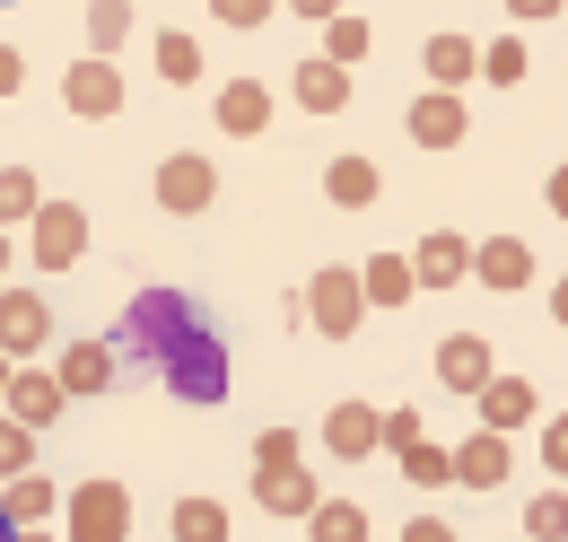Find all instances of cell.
<instances>
[{
	"instance_id": "13",
	"label": "cell",
	"mask_w": 568,
	"mask_h": 542,
	"mask_svg": "<svg viewBox=\"0 0 568 542\" xmlns=\"http://www.w3.org/2000/svg\"><path fill=\"white\" fill-rule=\"evenodd\" d=\"M0 403H9V420H18V429H53L71 394H62V377H53V368H18Z\"/></svg>"
},
{
	"instance_id": "37",
	"label": "cell",
	"mask_w": 568,
	"mask_h": 542,
	"mask_svg": "<svg viewBox=\"0 0 568 542\" xmlns=\"http://www.w3.org/2000/svg\"><path fill=\"white\" fill-rule=\"evenodd\" d=\"M542 464L568 481V411H551V420H542Z\"/></svg>"
},
{
	"instance_id": "42",
	"label": "cell",
	"mask_w": 568,
	"mask_h": 542,
	"mask_svg": "<svg viewBox=\"0 0 568 542\" xmlns=\"http://www.w3.org/2000/svg\"><path fill=\"white\" fill-rule=\"evenodd\" d=\"M568 0H507V18H560Z\"/></svg>"
},
{
	"instance_id": "43",
	"label": "cell",
	"mask_w": 568,
	"mask_h": 542,
	"mask_svg": "<svg viewBox=\"0 0 568 542\" xmlns=\"http://www.w3.org/2000/svg\"><path fill=\"white\" fill-rule=\"evenodd\" d=\"M551 210H560V219H568V167H560V175H551Z\"/></svg>"
},
{
	"instance_id": "10",
	"label": "cell",
	"mask_w": 568,
	"mask_h": 542,
	"mask_svg": "<svg viewBox=\"0 0 568 542\" xmlns=\"http://www.w3.org/2000/svg\"><path fill=\"white\" fill-rule=\"evenodd\" d=\"M324 446H333V464H367V455L385 446V411L376 403H333L324 411Z\"/></svg>"
},
{
	"instance_id": "23",
	"label": "cell",
	"mask_w": 568,
	"mask_h": 542,
	"mask_svg": "<svg viewBox=\"0 0 568 542\" xmlns=\"http://www.w3.org/2000/svg\"><path fill=\"white\" fill-rule=\"evenodd\" d=\"M0 508H9V525H44V516L62 508V490L44 473H18V481H0Z\"/></svg>"
},
{
	"instance_id": "30",
	"label": "cell",
	"mask_w": 568,
	"mask_h": 542,
	"mask_svg": "<svg viewBox=\"0 0 568 542\" xmlns=\"http://www.w3.org/2000/svg\"><path fill=\"white\" fill-rule=\"evenodd\" d=\"M132 36V0H88V53L114 62V44Z\"/></svg>"
},
{
	"instance_id": "7",
	"label": "cell",
	"mask_w": 568,
	"mask_h": 542,
	"mask_svg": "<svg viewBox=\"0 0 568 542\" xmlns=\"http://www.w3.org/2000/svg\"><path fill=\"white\" fill-rule=\"evenodd\" d=\"M254 508L263 516H288V525H306L315 508H324V490L306 464H254Z\"/></svg>"
},
{
	"instance_id": "4",
	"label": "cell",
	"mask_w": 568,
	"mask_h": 542,
	"mask_svg": "<svg viewBox=\"0 0 568 542\" xmlns=\"http://www.w3.org/2000/svg\"><path fill=\"white\" fill-rule=\"evenodd\" d=\"M62 516H71L62 525L71 542H123L132 534V490L123 481H79L71 499H62Z\"/></svg>"
},
{
	"instance_id": "46",
	"label": "cell",
	"mask_w": 568,
	"mask_h": 542,
	"mask_svg": "<svg viewBox=\"0 0 568 542\" xmlns=\"http://www.w3.org/2000/svg\"><path fill=\"white\" fill-rule=\"evenodd\" d=\"M18 542H53V534H44V525H18Z\"/></svg>"
},
{
	"instance_id": "34",
	"label": "cell",
	"mask_w": 568,
	"mask_h": 542,
	"mask_svg": "<svg viewBox=\"0 0 568 542\" xmlns=\"http://www.w3.org/2000/svg\"><path fill=\"white\" fill-rule=\"evenodd\" d=\"M18 473H36V429H18L0 411V481H18Z\"/></svg>"
},
{
	"instance_id": "47",
	"label": "cell",
	"mask_w": 568,
	"mask_h": 542,
	"mask_svg": "<svg viewBox=\"0 0 568 542\" xmlns=\"http://www.w3.org/2000/svg\"><path fill=\"white\" fill-rule=\"evenodd\" d=\"M9 377H18V359H0V394H9Z\"/></svg>"
},
{
	"instance_id": "17",
	"label": "cell",
	"mask_w": 568,
	"mask_h": 542,
	"mask_svg": "<svg viewBox=\"0 0 568 542\" xmlns=\"http://www.w3.org/2000/svg\"><path fill=\"white\" fill-rule=\"evenodd\" d=\"M473 280L498 289V298L525 289V280H534V245H525V237H490V245H473Z\"/></svg>"
},
{
	"instance_id": "29",
	"label": "cell",
	"mask_w": 568,
	"mask_h": 542,
	"mask_svg": "<svg viewBox=\"0 0 568 542\" xmlns=\"http://www.w3.org/2000/svg\"><path fill=\"white\" fill-rule=\"evenodd\" d=\"M36 210H44V184L27 167H0V228H27Z\"/></svg>"
},
{
	"instance_id": "11",
	"label": "cell",
	"mask_w": 568,
	"mask_h": 542,
	"mask_svg": "<svg viewBox=\"0 0 568 542\" xmlns=\"http://www.w3.org/2000/svg\"><path fill=\"white\" fill-rule=\"evenodd\" d=\"M412 280H420V289H455V280H473V237L428 228L420 245H412Z\"/></svg>"
},
{
	"instance_id": "5",
	"label": "cell",
	"mask_w": 568,
	"mask_h": 542,
	"mask_svg": "<svg viewBox=\"0 0 568 542\" xmlns=\"http://www.w3.org/2000/svg\"><path fill=\"white\" fill-rule=\"evenodd\" d=\"M27 254L44 271H71L79 254H88V210L79 202H44L36 219H27Z\"/></svg>"
},
{
	"instance_id": "6",
	"label": "cell",
	"mask_w": 568,
	"mask_h": 542,
	"mask_svg": "<svg viewBox=\"0 0 568 542\" xmlns=\"http://www.w3.org/2000/svg\"><path fill=\"white\" fill-rule=\"evenodd\" d=\"M62 106H71L79 123H105V114H123V70L105 62V53L71 62V70H62Z\"/></svg>"
},
{
	"instance_id": "24",
	"label": "cell",
	"mask_w": 568,
	"mask_h": 542,
	"mask_svg": "<svg viewBox=\"0 0 568 542\" xmlns=\"http://www.w3.org/2000/svg\"><path fill=\"white\" fill-rule=\"evenodd\" d=\"M358 280H367V307H412V289H420V280H412V254H367Z\"/></svg>"
},
{
	"instance_id": "9",
	"label": "cell",
	"mask_w": 568,
	"mask_h": 542,
	"mask_svg": "<svg viewBox=\"0 0 568 542\" xmlns=\"http://www.w3.org/2000/svg\"><path fill=\"white\" fill-rule=\"evenodd\" d=\"M219 193V167L211 158H193V149H175L166 167H158V210H175V219H193V210H211Z\"/></svg>"
},
{
	"instance_id": "16",
	"label": "cell",
	"mask_w": 568,
	"mask_h": 542,
	"mask_svg": "<svg viewBox=\"0 0 568 542\" xmlns=\"http://www.w3.org/2000/svg\"><path fill=\"white\" fill-rule=\"evenodd\" d=\"M114 368H123V359H114V341H71V350H62V359H53V377H62V394H105V385H114Z\"/></svg>"
},
{
	"instance_id": "35",
	"label": "cell",
	"mask_w": 568,
	"mask_h": 542,
	"mask_svg": "<svg viewBox=\"0 0 568 542\" xmlns=\"http://www.w3.org/2000/svg\"><path fill=\"white\" fill-rule=\"evenodd\" d=\"M272 9H281V0H211V18H219V27H236V36H245V27H263Z\"/></svg>"
},
{
	"instance_id": "28",
	"label": "cell",
	"mask_w": 568,
	"mask_h": 542,
	"mask_svg": "<svg viewBox=\"0 0 568 542\" xmlns=\"http://www.w3.org/2000/svg\"><path fill=\"white\" fill-rule=\"evenodd\" d=\"M158 79H166V88H193V79H202V44L175 36V27H158Z\"/></svg>"
},
{
	"instance_id": "1",
	"label": "cell",
	"mask_w": 568,
	"mask_h": 542,
	"mask_svg": "<svg viewBox=\"0 0 568 542\" xmlns=\"http://www.w3.org/2000/svg\"><path fill=\"white\" fill-rule=\"evenodd\" d=\"M193 333H211V324H202V307H193L184 289H141V298H132V315H123V333H114V359H132V368L158 377V368H166Z\"/></svg>"
},
{
	"instance_id": "48",
	"label": "cell",
	"mask_w": 568,
	"mask_h": 542,
	"mask_svg": "<svg viewBox=\"0 0 568 542\" xmlns=\"http://www.w3.org/2000/svg\"><path fill=\"white\" fill-rule=\"evenodd\" d=\"M0 542H18V525H9V508H0Z\"/></svg>"
},
{
	"instance_id": "25",
	"label": "cell",
	"mask_w": 568,
	"mask_h": 542,
	"mask_svg": "<svg viewBox=\"0 0 568 542\" xmlns=\"http://www.w3.org/2000/svg\"><path fill=\"white\" fill-rule=\"evenodd\" d=\"M306 542H367V508H358V499H324V508L306 516Z\"/></svg>"
},
{
	"instance_id": "20",
	"label": "cell",
	"mask_w": 568,
	"mask_h": 542,
	"mask_svg": "<svg viewBox=\"0 0 568 542\" xmlns=\"http://www.w3.org/2000/svg\"><path fill=\"white\" fill-rule=\"evenodd\" d=\"M507 464H516V455H507V438H490V429H473V438L455 446V481H464V490H498Z\"/></svg>"
},
{
	"instance_id": "27",
	"label": "cell",
	"mask_w": 568,
	"mask_h": 542,
	"mask_svg": "<svg viewBox=\"0 0 568 542\" xmlns=\"http://www.w3.org/2000/svg\"><path fill=\"white\" fill-rule=\"evenodd\" d=\"M175 542H227V508L219 499H175Z\"/></svg>"
},
{
	"instance_id": "14",
	"label": "cell",
	"mask_w": 568,
	"mask_h": 542,
	"mask_svg": "<svg viewBox=\"0 0 568 542\" xmlns=\"http://www.w3.org/2000/svg\"><path fill=\"white\" fill-rule=\"evenodd\" d=\"M464 132H473V106H464L455 88H428L420 106H412V140H420V149H455Z\"/></svg>"
},
{
	"instance_id": "22",
	"label": "cell",
	"mask_w": 568,
	"mask_h": 542,
	"mask_svg": "<svg viewBox=\"0 0 568 542\" xmlns=\"http://www.w3.org/2000/svg\"><path fill=\"white\" fill-rule=\"evenodd\" d=\"M428 88H455V97H464V79H473V70H481V53H473V36H428Z\"/></svg>"
},
{
	"instance_id": "19",
	"label": "cell",
	"mask_w": 568,
	"mask_h": 542,
	"mask_svg": "<svg viewBox=\"0 0 568 542\" xmlns=\"http://www.w3.org/2000/svg\"><path fill=\"white\" fill-rule=\"evenodd\" d=\"M219 132H236V140H254L263 132V123H272V88H263V79H227V88H219Z\"/></svg>"
},
{
	"instance_id": "32",
	"label": "cell",
	"mask_w": 568,
	"mask_h": 542,
	"mask_svg": "<svg viewBox=\"0 0 568 542\" xmlns=\"http://www.w3.org/2000/svg\"><path fill=\"white\" fill-rule=\"evenodd\" d=\"M481 79H490V88H516V79H525V36H498V44H481Z\"/></svg>"
},
{
	"instance_id": "21",
	"label": "cell",
	"mask_w": 568,
	"mask_h": 542,
	"mask_svg": "<svg viewBox=\"0 0 568 542\" xmlns=\"http://www.w3.org/2000/svg\"><path fill=\"white\" fill-rule=\"evenodd\" d=\"M288 88H297V106H306V114H342V106H351V70L324 62V53H315V62H297Z\"/></svg>"
},
{
	"instance_id": "3",
	"label": "cell",
	"mask_w": 568,
	"mask_h": 542,
	"mask_svg": "<svg viewBox=\"0 0 568 542\" xmlns=\"http://www.w3.org/2000/svg\"><path fill=\"white\" fill-rule=\"evenodd\" d=\"M306 324L324 341H351L358 324H367V280H358L351 263H324L315 280H306Z\"/></svg>"
},
{
	"instance_id": "8",
	"label": "cell",
	"mask_w": 568,
	"mask_h": 542,
	"mask_svg": "<svg viewBox=\"0 0 568 542\" xmlns=\"http://www.w3.org/2000/svg\"><path fill=\"white\" fill-rule=\"evenodd\" d=\"M44 341H53V307H44L36 289H0V359L27 368Z\"/></svg>"
},
{
	"instance_id": "15",
	"label": "cell",
	"mask_w": 568,
	"mask_h": 542,
	"mask_svg": "<svg viewBox=\"0 0 568 542\" xmlns=\"http://www.w3.org/2000/svg\"><path fill=\"white\" fill-rule=\"evenodd\" d=\"M498 368H490V341L481 333H446L437 341V385H455V394H481Z\"/></svg>"
},
{
	"instance_id": "45",
	"label": "cell",
	"mask_w": 568,
	"mask_h": 542,
	"mask_svg": "<svg viewBox=\"0 0 568 542\" xmlns=\"http://www.w3.org/2000/svg\"><path fill=\"white\" fill-rule=\"evenodd\" d=\"M551 315H560V324H568V280H551Z\"/></svg>"
},
{
	"instance_id": "26",
	"label": "cell",
	"mask_w": 568,
	"mask_h": 542,
	"mask_svg": "<svg viewBox=\"0 0 568 542\" xmlns=\"http://www.w3.org/2000/svg\"><path fill=\"white\" fill-rule=\"evenodd\" d=\"M367 53H376V27H367V18H351V9H342V18L324 27V62L358 70V62H367Z\"/></svg>"
},
{
	"instance_id": "31",
	"label": "cell",
	"mask_w": 568,
	"mask_h": 542,
	"mask_svg": "<svg viewBox=\"0 0 568 542\" xmlns=\"http://www.w3.org/2000/svg\"><path fill=\"white\" fill-rule=\"evenodd\" d=\"M403 473L420 481V490H446V481H455V446H437V438H420V446L403 455Z\"/></svg>"
},
{
	"instance_id": "44",
	"label": "cell",
	"mask_w": 568,
	"mask_h": 542,
	"mask_svg": "<svg viewBox=\"0 0 568 542\" xmlns=\"http://www.w3.org/2000/svg\"><path fill=\"white\" fill-rule=\"evenodd\" d=\"M9 263H18V245H9V228H0V289H9Z\"/></svg>"
},
{
	"instance_id": "2",
	"label": "cell",
	"mask_w": 568,
	"mask_h": 542,
	"mask_svg": "<svg viewBox=\"0 0 568 542\" xmlns=\"http://www.w3.org/2000/svg\"><path fill=\"white\" fill-rule=\"evenodd\" d=\"M158 385L175 394V403H227V385H236V359H227V341L219 333H193L166 368H158Z\"/></svg>"
},
{
	"instance_id": "38",
	"label": "cell",
	"mask_w": 568,
	"mask_h": 542,
	"mask_svg": "<svg viewBox=\"0 0 568 542\" xmlns=\"http://www.w3.org/2000/svg\"><path fill=\"white\" fill-rule=\"evenodd\" d=\"M254 464H297V429H263L254 438Z\"/></svg>"
},
{
	"instance_id": "40",
	"label": "cell",
	"mask_w": 568,
	"mask_h": 542,
	"mask_svg": "<svg viewBox=\"0 0 568 542\" xmlns=\"http://www.w3.org/2000/svg\"><path fill=\"white\" fill-rule=\"evenodd\" d=\"M403 542H455V525H437V516H420V525H403Z\"/></svg>"
},
{
	"instance_id": "41",
	"label": "cell",
	"mask_w": 568,
	"mask_h": 542,
	"mask_svg": "<svg viewBox=\"0 0 568 542\" xmlns=\"http://www.w3.org/2000/svg\"><path fill=\"white\" fill-rule=\"evenodd\" d=\"M281 9H297V18H324V27L342 18V0H281Z\"/></svg>"
},
{
	"instance_id": "33",
	"label": "cell",
	"mask_w": 568,
	"mask_h": 542,
	"mask_svg": "<svg viewBox=\"0 0 568 542\" xmlns=\"http://www.w3.org/2000/svg\"><path fill=\"white\" fill-rule=\"evenodd\" d=\"M525 534L534 542H568V490H542V499L525 508Z\"/></svg>"
},
{
	"instance_id": "39",
	"label": "cell",
	"mask_w": 568,
	"mask_h": 542,
	"mask_svg": "<svg viewBox=\"0 0 568 542\" xmlns=\"http://www.w3.org/2000/svg\"><path fill=\"white\" fill-rule=\"evenodd\" d=\"M18 88H27V62H18V44H0V106H9Z\"/></svg>"
},
{
	"instance_id": "18",
	"label": "cell",
	"mask_w": 568,
	"mask_h": 542,
	"mask_svg": "<svg viewBox=\"0 0 568 542\" xmlns=\"http://www.w3.org/2000/svg\"><path fill=\"white\" fill-rule=\"evenodd\" d=\"M376 193H385V167H376V158H333V167H324V202L333 210H367L376 202Z\"/></svg>"
},
{
	"instance_id": "12",
	"label": "cell",
	"mask_w": 568,
	"mask_h": 542,
	"mask_svg": "<svg viewBox=\"0 0 568 542\" xmlns=\"http://www.w3.org/2000/svg\"><path fill=\"white\" fill-rule=\"evenodd\" d=\"M473 403H481V429H490V438H516V429H534V420H542V394H534L525 377H490Z\"/></svg>"
},
{
	"instance_id": "36",
	"label": "cell",
	"mask_w": 568,
	"mask_h": 542,
	"mask_svg": "<svg viewBox=\"0 0 568 542\" xmlns=\"http://www.w3.org/2000/svg\"><path fill=\"white\" fill-rule=\"evenodd\" d=\"M428 429H420V411L403 403V411H385V446H394V455H412V446H420Z\"/></svg>"
}]
</instances>
